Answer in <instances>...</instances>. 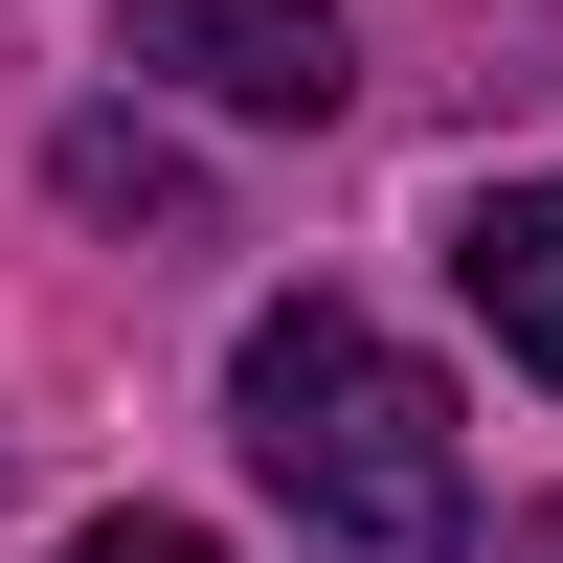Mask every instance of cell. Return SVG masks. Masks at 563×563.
<instances>
[{
    "label": "cell",
    "instance_id": "1",
    "mask_svg": "<svg viewBox=\"0 0 563 563\" xmlns=\"http://www.w3.org/2000/svg\"><path fill=\"white\" fill-rule=\"evenodd\" d=\"M225 429H249L271 519L316 563H474V451H451V384L339 294H271L225 339Z\"/></svg>",
    "mask_w": 563,
    "mask_h": 563
},
{
    "label": "cell",
    "instance_id": "2",
    "mask_svg": "<svg viewBox=\"0 0 563 563\" xmlns=\"http://www.w3.org/2000/svg\"><path fill=\"white\" fill-rule=\"evenodd\" d=\"M113 68H135V90H180V113L316 135V113L361 90V45H339V0H113Z\"/></svg>",
    "mask_w": 563,
    "mask_h": 563
},
{
    "label": "cell",
    "instance_id": "3",
    "mask_svg": "<svg viewBox=\"0 0 563 563\" xmlns=\"http://www.w3.org/2000/svg\"><path fill=\"white\" fill-rule=\"evenodd\" d=\"M451 294L496 316L519 384H563V180H474V203H451Z\"/></svg>",
    "mask_w": 563,
    "mask_h": 563
},
{
    "label": "cell",
    "instance_id": "4",
    "mask_svg": "<svg viewBox=\"0 0 563 563\" xmlns=\"http://www.w3.org/2000/svg\"><path fill=\"white\" fill-rule=\"evenodd\" d=\"M45 180H68L90 225H135V249H203V180H180L135 113H68V135H45Z\"/></svg>",
    "mask_w": 563,
    "mask_h": 563
},
{
    "label": "cell",
    "instance_id": "5",
    "mask_svg": "<svg viewBox=\"0 0 563 563\" xmlns=\"http://www.w3.org/2000/svg\"><path fill=\"white\" fill-rule=\"evenodd\" d=\"M68 563H225V541H203V519H158V496H135V519H90Z\"/></svg>",
    "mask_w": 563,
    "mask_h": 563
},
{
    "label": "cell",
    "instance_id": "6",
    "mask_svg": "<svg viewBox=\"0 0 563 563\" xmlns=\"http://www.w3.org/2000/svg\"><path fill=\"white\" fill-rule=\"evenodd\" d=\"M519 563H563V519H519Z\"/></svg>",
    "mask_w": 563,
    "mask_h": 563
}]
</instances>
